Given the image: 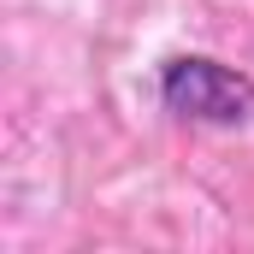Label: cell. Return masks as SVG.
Wrapping results in <instances>:
<instances>
[{
	"label": "cell",
	"instance_id": "cell-1",
	"mask_svg": "<svg viewBox=\"0 0 254 254\" xmlns=\"http://www.w3.org/2000/svg\"><path fill=\"white\" fill-rule=\"evenodd\" d=\"M160 101H166V113H178L190 125L231 130L254 119V77H243L219 60H201V54H178L160 71Z\"/></svg>",
	"mask_w": 254,
	"mask_h": 254
}]
</instances>
